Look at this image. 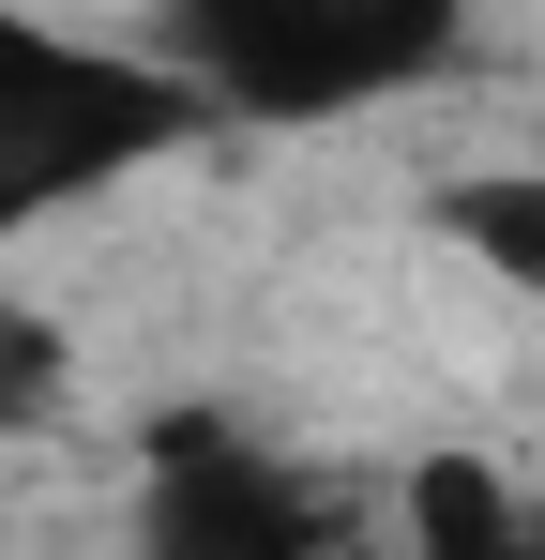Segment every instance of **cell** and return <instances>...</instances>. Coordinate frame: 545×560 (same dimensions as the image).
Wrapping results in <instances>:
<instances>
[{
  "mask_svg": "<svg viewBox=\"0 0 545 560\" xmlns=\"http://www.w3.org/2000/svg\"><path fill=\"white\" fill-rule=\"evenodd\" d=\"M152 61L212 121H349L469 61V0H152Z\"/></svg>",
  "mask_w": 545,
  "mask_h": 560,
  "instance_id": "1",
  "label": "cell"
},
{
  "mask_svg": "<svg viewBox=\"0 0 545 560\" xmlns=\"http://www.w3.org/2000/svg\"><path fill=\"white\" fill-rule=\"evenodd\" d=\"M440 228H454L469 273H500L515 303H545V152H500V167L440 183Z\"/></svg>",
  "mask_w": 545,
  "mask_h": 560,
  "instance_id": "5",
  "label": "cell"
},
{
  "mask_svg": "<svg viewBox=\"0 0 545 560\" xmlns=\"http://www.w3.org/2000/svg\"><path fill=\"white\" fill-rule=\"evenodd\" d=\"M531 560H545V485H531Z\"/></svg>",
  "mask_w": 545,
  "mask_h": 560,
  "instance_id": "8",
  "label": "cell"
},
{
  "mask_svg": "<svg viewBox=\"0 0 545 560\" xmlns=\"http://www.w3.org/2000/svg\"><path fill=\"white\" fill-rule=\"evenodd\" d=\"M363 530L409 546V560H531V485H515L500 455H409Z\"/></svg>",
  "mask_w": 545,
  "mask_h": 560,
  "instance_id": "4",
  "label": "cell"
},
{
  "mask_svg": "<svg viewBox=\"0 0 545 560\" xmlns=\"http://www.w3.org/2000/svg\"><path fill=\"white\" fill-rule=\"evenodd\" d=\"M334 560H409V546H379V530H363V546H334Z\"/></svg>",
  "mask_w": 545,
  "mask_h": 560,
  "instance_id": "7",
  "label": "cell"
},
{
  "mask_svg": "<svg viewBox=\"0 0 545 560\" xmlns=\"http://www.w3.org/2000/svg\"><path fill=\"white\" fill-rule=\"evenodd\" d=\"M121 560H152V546H121Z\"/></svg>",
  "mask_w": 545,
  "mask_h": 560,
  "instance_id": "9",
  "label": "cell"
},
{
  "mask_svg": "<svg viewBox=\"0 0 545 560\" xmlns=\"http://www.w3.org/2000/svg\"><path fill=\"white\" fill-rule=\"evenodd\" d=\"M61 394H77V334H61V318H31V303L0 288V440L61 424Z\"/></svg>",
  "mask_w": 545,
  "mask_h": 560,
  "instance_id": "6",
  "label": "cell"
},
{
  "mask_svg": "<svg viewBox=\"0 0 545 560\" xmlns=\"http://www.w3.org/2000/svg\"><path fill=\"white\" fill-rule=\"evenodd\" d=\"M137 546L152 560H334L363 546V500L318 485L303 455H272L228 409H167L137 440Z\"/></svg>",
  "mask_w": 545,
  "mask_h": 560,
  "instance_id": "3",
  "label": "cell"
},
{
  "mask_svg": "<svg viewBox=\"0 0 545 560\" xmlns=\"http://www.w3.org/2000/svg\"><path fill=\"white\" fill-rule=\"evenodd\" d=\"M212 106L182 61L152 46H106V31H61L31 0H0V243L46 228V212H91L137 167H167Z\"/></svg>",
  "mask_w": 545,
  "mask_h": 560,
  "instance_id": "2",
  "label": "cell"
}]
</instances>
